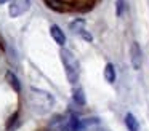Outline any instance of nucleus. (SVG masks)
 Wrapping results in <instances>:
<instances>
[{"label": "nucleus", "mask_w": 149, "mask_h": 131, "mask_svg": "<svg viewBox=\"0 0 149 131\" xmlns=\"http://www.w3.org/2000/svg\"><path fill=\"white\" fill-rule=\"evenodd\" d=\"M59 54H61V61L66 70V77L72 85H75L79 82V75H80V66H79L77 58L72 54V51L66 50V48H63Z\"/></svg>", "instance_id": "obj_3"}, {"label": "nucleus", "mask_w": 149, "mask_h": 131, "mask_svg": "<svg viewBox=\"0 0 149 131\" xmlns=\"http://www.w3.org/2000/svg\"><path fill=\"white\" fill-rule=\"evenodd\" d=\"M29 8H31V0H10L8 13H10L11 18H19Z\"/></svg>", "instance_id": "obj_4"}, {"label": "nucleus", "mask_w": 149, "mask_h": 131, "mask_svg": "<svg viewBox=\"0 0 149 131\" xmlns=\"http://www.w3.org/2000/svg\"><path fill=\"white\" fill-rule=\"evenodd\" d=\"M7 2H10V0H0V5H3V3H7Z\"/></svg>", "instance_id": "obj_13"}, {"label": "nucleus", "mask_w": 149, "mask_h": 131, "mask_svg": "<svg viewBox=\"0 0 149 131\" xmlns=\"http://www.w3.org/2000/svg\"><path fill=\"white\" fill-rule=\"evenodd\" d=\"M130 61H132V66L135 70L141 69V66H143V50H141L138 42H133L132 46H130Z\"/></svg>", "instance_id": "obj_5"}, {"label": "nucleus", "mask_w": 149, "mask_h": 131, "mask_svg": "<svg viewBox=\"0 0 149 131\" xmlns=\"http://www.w3.org/2000/svg\"><path fill=\"white\" fill-rule=\"evenodd\" d=\"M125 125L128 128V131H139V123L136 120V117L133 114H127L125 115Z\"/></svg>", "instance_id": "obj_8"}, {"label": "nucleus", "mask_w": 149, "mask_h": 131, "mask_svg": "<svg viewBox=\"0 0 149 131\" xmlns=\"http://www.w3.org/2000/svg\"><path fill=\"white\" fill-rule=\"evenodd\" d=\"M29 105L31 110L37 115H45L55 105V98L50 94L48 91H43L39 88H31L29 94Z\"/></svg>", "instance_id": "obj_1"}, {"label": "nucleus", "mask_w": 149, "mask_h": 131, "mask_svg": "<svg viewBox=\"0 0 149 131\" xmlns=\"http://www.w3.org/2000/svg\"><path fill=\"white\" fill-rule=\"evenodd\" d=\"M50 130L52 131H79L82 130V121L74 114L56 115L50 121Z\"/></svg>", "instance_id": "obj_2"}, {"label": "nucleus", "mask_w": 149, "mask_h": 131, "mask_svg": "<svg viewBox=\"0 0 149 131\" xmlns=\"http://www.w3.org/2000/svg\"><path fill=\"white\" fill-rule=\"evenodd\" d=\"M122 10H123V0H117V15H122Z\"/></svg>", "instance_id": "obj_12"}, {"label": "nucleus", "mask_w": 149, "mask_h": 131, "mask_svg": "<svg viewBox=\"0 0 149 131\" xmlns=\"http://www.w3.org/2000/svg\"><path fill=\"white\" fill-rule=\"evenodd\" d=\"M104 78H106L107 83H114L116 82V69H114L112 62H107L106 67H104Z\"/></svg>", "instance_id": "obj_9"}, {"label": "nucleus", "mask_w": 149, "mask_h": 131, "mask_svg": "<svg viewBox=\"0 0 149 131\" xmlns=\"http://www.w3.org/2000/svg\"><path fill=\"white\" fill-rule=\"evenodd\" d=\"M7 80L10 82V85L15 88V91H16V93L21 91V85H19V82H18V77L15 75L11 70H8V72H7Z\"/></svg>", "instance_id": "obj_11"}, {"label": "nucleus", "mask_w": 149, "mask_h": 131, "mask_svg": "<svg viewBox=\"0 0 149 131\" xmlns=\"http://www.w3.org/2000/svg\"><path fill=\"white\" fill-rule=\"evenodd\" d=\"M72 99H74L75 104L84 105V104H85V94H84V89H82V88H74V91H72Z\"/></svg>", "instance_id": "obj_10"}, {"label": "nucleus", "mask_w": 149, "mask_h": 131, "mask_svg": "<svg viewBox=\"0 0 149 131\" xmlns=\"http://www.w3.org/2000/svg\"><path fill=\"white\" fill-rule=\"evenodd\" d=\"M71 30L74 32V34L80 35L82 38H85L87 42L93 40V35L88 34L87 29H85V21H84V19H75V21H72L71 22Z\"/></svg>", "instance_id": "obj_6"}, {"label": "nucleus", "mask_w": 149, "mask_h": 131, "mask_svg": "<svg viewBox=\"0 0 149 131\" xmlns=\"http://www.w3.org/2000/svg\"><path fill=\"white\" fill-rule=\"evenodd\" d=\"M50 35L52 38L55 40V43H58L59 46H64L66 45V35H64V30H61V27L56 24H53L50 27Z\"/></svg>", "instance_id": "obj_7"}]
</instances>
